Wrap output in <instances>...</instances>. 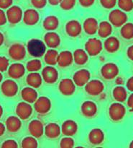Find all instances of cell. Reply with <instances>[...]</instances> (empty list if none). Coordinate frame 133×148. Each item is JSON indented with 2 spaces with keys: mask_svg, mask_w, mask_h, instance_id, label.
I'll list each match as a JSON object with an SVG mask.
<instances>
[{
  "mask_svg": "<svg viewBox=\"0 0 133 148\" xmlns=\"http://www.w3.org/2000/svg\"><path fill=\"white\" fill-rule=\"evenodd\" d=\"M28 130L30 134L35 138H40L44 133V127L41 121L39 120H33L30 121L28 126Z\"/></svg>",
  "mask_w": 133,
  "mask_h": 148,
  "instance_id": "15",
  "label": "cell"
},
{
  "mask_svg": "<svg viewBox=\"0 0 133 148\" xmlns=\"http://www.w3.org/2000/svg\"><path fill=\"white\" fill-rule=\"evenodd\" d=\"M42 77L46 83H55L58 79V72L53 66H45L42 71Z\"/></svg>",
  "mask_w": 133,
  "mask_h": 148,
  "instance_id": "13",
  "label": "cell"
},
{
  "mask_svg": "<svg viewBox=\"0 0 133 148\" xmlns=\"http://www.w3.org/2000/svg\"><path fill=\"white\" fill-rule=\"evenodd\" d=\"M16 114L20 119L26 120L30 117L33 113L31 105L27 102H21L16 107Z\"/></svg>",
  "mask_w": 133,
  "mask_h": 148,
  "instance_id": "14",
  "label": "cell"
},
{
  "mask_svg": "<svg viewBox=\"0 0 133 148\" xmlns=\"http://www.w3.org/2000/svg\"><path fill=\"white\" fill-rule=\"evenodd\" d=\"M12 4V0H0V9H7Z\"/></svg>",
  "mask_w": 133,
  "mask_h": 148,
  "instance_id": "45",
  "label": "cell"
},
{
  "mask_svg": "<svg viewBox=\"0 0 133 148\" xmlns=\"http://www.w3.org/2000/svg\"><path fill=\"white\" fill-rule=\"evenodd\" d=\"M31 3L35 8L42 9L45 7L47 0H31Z\"/></svg>",
  "mask_w": 133,
  "mask_h": 148,
  "instance_id": "44",
  "label": "cell"
},
{
  "mask_svg": "<svg viewBox=\"0 0 133 148\" xmlns=\"http://www.w3.org/2000/svg\"><path fill=\"white\" fill-rule=\"evenodd\" d=\"M1 92L7 97H13L17 93L18 85L12 79H7L4 81L1 86Z\"/></svg>",
  "mask_w": 133,
  "mask_h": 148,
  "instance_id": "12",
  "label": "cell"
},
{
  "mask_svg": "<svg viewBox=\"0 0 133 148\" xmlns=\"http://www.w3.org/2000/svg\"><path fill=\"white\" fill-rule=\"evenodd\" d=\"M49 2V4H51L53 6H56L58 4H59L61 1V0H48Z\"/></svg>",
  "mask_w": 133,
  "mask_h": 148,
  "instance_id": "51",
  "label": "cell"
},
{
  "mask_svg": "<svg viewBox=\"0 0 133 148\" xmlns=\"http://www.w3.org/2000/svg\"><path fill=\"white\" fill-rule=\"evenodd\" d=\"M2 114H3V108H2V106L0 105V118L1 117Z\"/></svg>",
  "mask_w": 133,
  "mask_h": 148,
  "instance_id": "55",
  "label": "cell"
},
{
  "mask_svg": "<svg viewBox=\"0 0 133 148\" xmlns=\"http://www.w3.org/2000/svg\"><path fill=\"white\" fill-rule=\"evenodd\" d=\"M61 130L60 126L56 123H50L45 128V134L50 140L56 139L60 136Z\"/></svg>",
  "mask_w": 133,
  "mask_h": 148,
  "instance_id": "24",
  "label": "cell"
},
{
  "mask_svg": "<svg viewBox=\"0 0 133 148\" xmlns=\"http://www.w3.org/2000/svg\"><path fill=\"white\" fill-rule=\"evenodd\" d=\"M21 147L23 148H36L38 147V143L34 137H27L22 141Z\"/></svg>",
  "mask_w": 133,
  "mask_h": 148,
  "instance_id": "37",
  "label": "cell"
},
{
  "mask_svg": "<svg viewBox=\"0 0 133 148\" xmlns=\"http://www.w3.org/2000/svg\"><path fill=\"white\" fill-rule=\"evenodd\" d=\"M22 127V121L17 116H10L6 120V128L10 132H17Z\"/></svg>",
  "mask_w": 133,
  "mask_h": 148,
  "instance_id": "25",
  "label": "cell"
},
{
  "mask_svg": "<svg viewBox=\"0 0 133 148\" xmlns=\"http://www.w3.org/2000/svg\"><path fill=\"white\" fill-rule=\"evenodd\" d=\"M7 15L1 9H0V26L6 24L7 23Z\"/></svg>",
  "mask_w": 133,
  "mask_h": 148,
  "instance_id": "47",
  "label": "cell"
},
{
  "mask_svg": "<svg viewBox=\"0 0 133 148\" xmlns=\"http://www.w3.org/2000/svg\"><path fill=\"white\" fill-rule=\"evenodd\" d=\"M60 147L62 148H72L74 147V140L71 137H64L60 142Z\"/></svg>",
  "mask_w": 133,
  "mask_h": 148,
  "instance_id": "39",
  "label": "cell"
},
{
  "mask_svg": "<svg viewBox=\"0 0 133 148\" xmlns=\"http://www.w3.org/2000/svg\"><path fill=\"white\" fill-rule=\"evenodd\" d=\"M40 20L39 13L33 9H28L24 12L23 20L27 25H34Z\"/></svg>",
  "mask_w": 133,
  "mask_h": 148,
  "instance_id": "19",
  "label": "cell"
},
{
  "mask_svg": "<svg viewBox=\"0 0 133 148\" xmlns=\"http://www.w3.org/2000/svg\"><path fill=\"white\" fill-rule=\"evenodd\" d=\"M91 77V74L89 70L85 69H80L75 72L73 77V81L75 85L79 87H83L86 85Z\"/></svg>",
  "mask_w": 133,
  "mask_h": 148,
  "instance_id": "11",
  "label": "cell"
},
{
  "mask_svg": "<svg viewBox=\"0 0 133 148\" xmlns=\"http://www.w3.org/2000/svg\"><path fill=\"white\" fill-rule=\"evenodd\" d=\"M78 131V125L73 120H66L63 123L61 132L64 135L71 137L76 134Z\"/></svg>",
  "mask_w": 133,
  "mask_h": 148,
  "instance_id": "18",
  "label": "cell"
},
{
  "mask_svg": "<svg viewBox=\"0 0 133 148\" xmlns=\"http://www.w3.org/2000/svg\"><path fill=\"white\" fill-rule=\"evenodd\" d=\"M100 3L105 8L112 9L116 5L117 0H100Z\"/></svg>",
  "mask_w": 133,
  "mask_h": 148,
  "instance_id": "42",
  "label": "cell"
},
{
  "mask_svg": "<svg viewBox=\"0 0 133 148\" xmlns=\"http://www.w3.org/2000/svg\"><path fill=\"white\" fill-rule=\"evenodd\" d=\"M125 107L119 102L112 103L109 108V117L114 121H121L125 117Z\"/></svg>",
  "mask_w": 133,
  "mask_h": 148,
  "instance_id": "2",
  "label": "cell"
},
{
  "mask_svg": "<svg viewBox=\"0 0 133 148\" xmlns=\"http://www.w3.org/2000/svg\"><path fill=\"white\" fill-rule=\"evenodd\" d=\"M89 140L91 144L94 145L102 144L105 140V134L103 131L99 128L92 130L89 134Z\"/></svg>",
  "mask_w": 133,
  "mask_h": 148,
  "instance_id": "21",
  "label": "cell"
},
{
  "mask_svg": "<svg viewBox=\"0 0 133 148\" xmlns=\"http://www.w3.org/2000/svg\"><path fill=\"white\" fill-rule=\"evenodd\" d=\"M43 82V78L37 72H31L27 77V83L33 88H40Z\"/></svg>",
  "mask_w": 133,
  "mask_h": 148,
  "instance_id": "29",
  "label": "cell"
},
{
  "mask_svg": "<svg viewBox=\"0 0 133 148\" xmlns=\"http://www.w3.org/2000/svg\"><path fill=\"white\" fill-rule=\"evenodd\" d=\"M120 33L122 37L127 40L133 38V23H125L121 28Z\"/></svg>",
  "mask_w": 133,
  "mask_h": 148,
  "instance_id": "35",
  "label": "cell"
},
{
  "mask_svg": "<svg viewBox=\"0 0 133 148\" xmlns=\"http://www.w3.org/2000/svg\"><path fill=\"white\" fill-rule=\"evenodd\" d=\"M34 108L38 114H45L50 111L51 108V101L48 98L42 96L37 98L34 104Z\"/></svg>",
  "mask_w": 133,
  "mask_h": 148,
  "instance_id": "6",
  "label": "cell"
},
{
  "mask_svg": "<svg viewBox=\"0 0 133 148\" xmlns=\"http://www.w3.org/2000/svg\"><path fill=\"white\" fill-rule=\"evenodd\" d=\"M105 89L104 84L99 79L89 81L85 86V90L89 95L96 96L102 93Z\"/></svg>",
  "mask_w": 133,
  "mask_h": 148,
  "instance_id": "5",
  "label": "cell"
},
{
  "mask_svg": "<svg viewBox=\"0 0 133 148\" xmlns=\"http://www.w3.org/2000/svg\"><path fill=\"white\" fill-rule=\"evenodd\" d=\"M109 22L115 27H121L128 20V16L125 12L120 10H114L109 14Z\"/></svg>",
  "mask_w": 133,
  "mask_h": 148,
  "instance_id": "3",
  "label": "cell"
},
{
  "mask_svg": "<svg viewBox=\"0 0 133 148\" xmlns=\"http://www.w3.org/2000/svg\"><path fill=\"white\" fill-rule=\"evenodd\" d=\"M4 35L2 34V33L0 32V46L4 43Z\"/></svg>",
  "mask_w": 133,
  "mask_h": 148,
  "instance_id": "53",
  "label": "cell"
},
{
  "mask_svg": "<svg viewBox=\"0 0 133 148\" xmlns=\"http://www.w3.org/2000/svg\"><path fill=\"white\" fill-rule=\"evenodd\" d=\"M73 60V54L69 51H64L58 56L57 64L60 67H67L70 66Z\"/></svg>",
  "mask_w": 133,
  "mask_h": 148,
  "instance_id": "22",
  "label": "cell"
},
{
  "mask_svg": "<svg viewBox=\"0 0 133 148\" xmlns=\"http://www.w3.org/2000/svg\"><path fill=\"white\" fill-rule=\"evenodd\" d=\"M120 46V43L116 37L111 36L107 38L105 41V48L109 53H112L117 51Z\"/></svg>",
  "mask_w": 133,
  "mask_h": 148,
  "instance_id": "28",
  "label": "cell"
},
{
  "mask_svg": "<svg viewBox=\"0 0 133 148\" xmlns=\"http://www.w3.org/2000/svg\"><path fill=\"white\" fill-rule=\"evenodd\" d=\"M6 15L10 23L17 24L22 18V10L18 6H12L7 10Z\"/></svg>",
  "mask_w": 133,
  "mask_h": 148,
  "instance_id": "9",
  "label": "cell"
},
{
  "mask_svg": "<svg viewBox=\"0 0 133 148\" xmlns=\"http://www.w3.org/2000/svg\"><path fill=\"white\" fill-rule=\"evenodd\" d=\"M58 89L60 93L66 96L72 95L76 90V85L72 79L66 78L62 79L58 85Z\"/></svg>",
  "mask_w": 133,
  "mask_h": 148,
  "instance_id": "10",
  "label": "cell"
},
{
  "mask_svg": "<svg viewBox=\"0 0 133 148\" xmlns=\"http://www.w3.org/2000/svg\"><path fill=\"white\" fill-rule=\"evenodd\" d=\"M83 29L88 35L95 34L97 32L99 25L97 20L94 17H89L83 23Z\"/></svg>",
  "mask_w": 133,
  "mask_h": 148,
  "instance_id": "27",
  "label": "cell"
},
{
  "mask_svg": "<svg viewBox=\"0 0 133 148\" xmlns=\"http://www.w3.org/2000/svg\"><path fill=\"white\" fill-rule=\"evenodd\" d=\"M58 53L54 49H50L45 52L44 56V60L47 64L50 66H54L57 64V59Z\"/></svg>",
  "mask_w": 133,
  "mask_h": 148,
  "instance_id": "34",
  "label": "cell"
},
{
  "mask_svg": "<svg viewBox=\"0 0 133 148\" xmlns=\"http://www.w3.org/2000/svg\"><path fill=\"white\" fill-rule=\"evenodd\" d=\"M44 42L47 46L51 49L57 48L60 43V38L55 32H48L44 36Z\"/></svg>",
  "mask_w": 133,
  "mask_h": 148,
  "instance_id": "20",
  "label": "cell"
},
{
  "mask_svg": "<svg viewBox=\"0 0 133 148\" xmlns=\"http://www.w3.org/2000/svg\"><path fill=\"white\" fill-rule=\"evenodd\" d=\"M127 88L131 92H133V77L130 78L127 82Z\"/></svg>",
  "mask_w": 133,
  "mask_h": 148,
  "instance_id": "49",
  "label": "cell"
},
{
  "mask_svg": "<svg viewBox=\"0 0 133 148\" xmlns=\"http://www.w3.org/2000/svg\"><path fill=\"white\" fill-rule=\"evenodd\" d=\"M127 103H128V107H129L130 109V111L131 112H133V93L130 94V95L129 98H128V99Z\"/></svg>",
  "mask_w": 133,
  "mask_h": 148,
  "instance_id": "48",
  "label": "cell"
},
{
  "mask_svg": "<svg viewBox=\"0 0 133 148\" xmlns=\"http://www.w3.org/2000/svg\"><path fill=\"white\" fill-rule=\"evenodd\" d=\"M81 111L83 116L92 118L97 113V106L93 101H87L82 103Z\"/></svg>",
  "mask_w": 133,
  "mask_h": 148,
  "instance_id": "16",
  "label": "cell"
},
{
  "mask_svg": "<svg viewBox=\"0 0 133 148\" xmlns=\"http://www.w3.org/2000/svg\"><path fill=\"white\" fill-rule=\"evenodd\" d=\"M102 43L97 38H90L85 44V49L86 53L92 56L99 54L102 51Z\"/></svg>",
  "mask_w": 133,
  "mask_h": 148,
  "instance_id": "4",
  "label": "cell"
},
{
  "mask_svg": "<svg viewBox=\"0 0 133 148\" xmlns=\"http://www.w3.org/2000/svg\"><path fill=\"white\" fill-rule=\"evenodd\" d=\"M59 25V20L57 17L53 15L48 16L43 21V27L46 30L53 31L56 30Z\"/></svg>",
  "mask_w": 133,
  "mask_h": 148,
  "instance_id": "31",
  "label": "cell"
},
{
  "mask_svg": "<svg viewBox=\"0 0 133 148\" xmlns=\"http://www.w3.org/2000/svg\"><path fill=\"white\" fill-rule=\"evenodd\" d=\"M21 96L22 98L28 103H35L37 99V92L35 90L33 89V88H30V87H27L22 90Z\"/></svg>",
  "mask_w": 133,
  "mask_h": 148,
  "instance_id": "26",
  "label": "cell"
},
{
  "mask_svg": "<svg viewBox=\"0 0 133 148\" xmlns=\"http://www.w3.org/2000/svg\"><path fill=\"white\" fill-rule=\"evenodd\" d=\"M112 95L115 101L119 103H122L126 101L128 93H127L126 89L124 87L119 85L114 88L113 91H112Z\"/></svg>",
  "mask_w": 133,
  "mask_h": 148,
  "instance_id": "33",
  "label": "cell"
},
{
  "mask_svg": "<svg viewBox=\"0 0 133 148\" xmlns=\"http://www.w3.org/2000/svg\"><path fill=\"white\" fill-rule=\"evenodd\" d=\"M81 5L83 7H89L94 3L95 0H79Z\"/></svg>",
  "mask_w": 133,
  "mask_h": 148,
  "instance_id": "46",
  "label": "cell"
},
{
  "mask_svg": "<svg viewBox=\"0 0 133 148\" xmlns=\"http://www.w3.org/2000/svg\"><path fill=\"white\" fill-rule=\"evenodd\" d=\"M5 126L4 125V124H2L1 122H0V137L2 136L4 134V132H5Z\"/></svg>",
  "mask_w": 133,
  "mask_h": 148,
  "instance_id": "52",
  "label": "cell"
},
{
  "mask_svg": "<svg viewBox=\"0 0 133 148\" xmlns=\"http://www.w3.org/2000/svg\"><path fill=\"white\" fill-rule=\"evenodd\" d=\"M9 55L14 60H22L26 55L25 47L21 43H14L9 49Z\"/></svg>",
  "mask_w": 133,
  "mask_h": 148,
  "instance_id": "8",
  "label": "cell"
},
{
  "mask_svg": "<svg viewBox=\"0 0 133 148\" xmlns=\"http://www.w3.org/2000/svg\"><path fill=\"white\" fill-rule=\"evenodd\" d=\"M2 81V75H1V72H0V82Z\"/></svg>",
  "mask_w": 133,
  "mask_h": 148,
  "instance_id": "57",
  "label": "cell"
},
{
  "mask_svg": "<svg viewBox=\"0 0 133 148\" xmlns=\"http://www.w3.org/2000/svg\"><path fill=\"white\" fill-rule=\"evenodd\" d=\"M73 60L75 63L78 65H83L87 62L88 54L86 51H85L83 49H76L73 52Z\"/></svg>",
  "mask_w": 133,
  "mask_h": 148,
  "instance_id": "32",
  "label": "cell"
},
{
  "mask_svg": "<svg viewBox=\"0 0 133 148\" xmlns=\"http://www.w3.org/2000/svg\"><path fill=\"white\" fill-rule=\"evenodd\" d=\"M98 33L99 36L102 38H107L112 34V26L111 23L107 21H103L99 25L98 27Z\"/></svg>",
  "mask_w": 133,
  "mask_h": 148,
  "instance_id": "30",
  "label": "cell"
},
{
  "mask_svg": "<svg viewBox=\"0 0 133 148\" xmlns=\"http://www.w3.org/2000/svg\"><path fill=\"white\" fill-rule=\"evenodd\" d=\"M76 0H61L60 6L63 10H70L74 7Z\"/></svg>",
  "mask_w": 133,
  "mask_h": 148,
  "instance_id": "40",
  "label": "cell"
},
{
  "mask_svg": "<svg viewBox=\"0 0 133 148\" xmlns=\"http://www.w3.org/2000/svg\"><path fill=\"white\" fill-rule=\"evenodd\" d=\"M1 147L3 148H17L18 147V144L15 140H8L4 141L1 145Z\"/></svg>",
  "mask_w": 133,
  "mask_h": 148,
  "instance_id": "43",
  "label": "cell"
},
{
  "mask_svg": "<svg viewBox=\"0 0 133 148\" xmlns=\"http://www.w3.org/2000/svg\"><path fill=\"white\" fill-rule=\"evenodd\" d=\"M127 56L130 60L133 61V45L130 46L127 50Z\"/></svg>",
  "mask_w": 133,
  "mask_h": 148,
  "instance_id": "50",
  "label": "cell"
},
{
  "mask_svg": "<svg viewBox=\"0 0 133 148\" xmlns=\"http://www.w3.org/2000/svg\"><path fill=\"white\" fill-rule=\"evenodd\" d=\"M10 65L9 59L5 56H0V72L7 70Z\"/></svg>",
  "mask_w": 133,
  "mask_h": 148,
  "instance_id": "41",
  "label": "cell"
},
{
  "mask_svg": "<svg viewBox=\"0 0 133 148\" xmlns=\"http://www.w3.org/2000/svg\"><path fill=\"white\" fill-rule=\"evenodd\" d=\"M116 83L117 84V85H122V84H123V79H122V77H119L118 78H117Z\"/></svg>",
  "mask_w": 133,
  "mask_h": 148,
  "instance_id": "54",
  "label": "cell"
},
{
  "mask_svg": "<svg viewBox=\"0 0 133 148\" xmlns=\"http://www.w3.org/2000/svg\"><path fill=\"white\" fill-rule=\"evenodd\" d=\"M42 67V63L38 59H34L29 61L27 64V71L30 72H36Z\"/></svg>",
  "mask_w": 133,
  "mask_h": 148,
  "instance_id": "36",
  "label": "cell"
},
{
  "mask_svg": "<svg viewBox=\"0 0 133 148\" xmlns=\"http://www.w3.org/2000/svg\"><path fill=\"white\" fill-rule=\"evenodd\" d=\"M25 73V68L22 64L15 63L10 65L8 69V74L13 79H19Z\"/></svg>",
  "mask_w": 133,
  "mask_h": 148,
  "instance_id": "23",
  "label": "cell"
},
{
  "mask_svg": "<svg viewBox=\"0 0 133 148\" xmlns=\"http://www.w3.org/2000/svg\"><path fill=\"white\" fill-rule=\"evenodd\" d=\"M101 74L106 79H113L119 74V67L115 63H107L101 69Z\"/></svg>",
  "mask_w": 133,
  "mask_h": 148,
  "instance_id": "7",
  "label": "cell"
},
{
  "mask_svg": "<svg viewBox=\"0 0 133 148\" xmlns=\"http://www.w3.org/2000/svg\"><path fill=\"white\" fill-rule=\"evenodd\" d=\"M81 25L78 20H70L66 25V33L71 37H77L81 33Z\"/></svg>",
  "mask_w": 133,
  "mask_h": 148,
  "instance_id": "17",
  "label": "cell"
},
{
  "mask_svg": "<svg viewBox=\"0 0 133 148\" xmlns=\"http://www.w3.org/2000/svg\"><path fill=\"white\" fill-rule=\"evenodd\" d=\"M129 147H130V148H133V140H132V141L131 142V143H130V144Z\"/></svg>",
  "mask_w": 133,
  "mask_h": 148,
  "instance_id": "56",
  "label": "cell"
},
{
  "mask_svg": "<svg viewBox=\"0 0 133 148\" xmlns=\"http://www.w3.org/2000/svg\"><path fill=\"white\" fill-rule=\"evenodd\" d=\"M27 51L32 56L41 57L45 53V43L39 39H31L29 40L27 46Z\"/></svg>",
  "mask_w": 133,
  "mask_h": 148,
  "instance_id": "1",
  "label": "cell"
},
{
  "mask_svg": "<svg viewBox=\"0 0 133 148\" xmlns=\"http://www.w3.org/2000/svg\"><path fill=\"white\" fill-rule=\"evenodd\" d=\"M119 7L125 12H130L133 10V0H118Z\"/></svg>",
  "mask_w": 133,
  "mask_h": 148,
  "instance_id": "38",
  "label": "cell"
}]
</instances>
